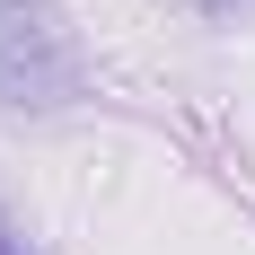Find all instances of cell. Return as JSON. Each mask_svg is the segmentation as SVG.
I'll list each match as a JSON object with an SVG mask.
<instances>
[{"mask_svg":"<svg viewBox=\"0 0 255 255\" xmlns=\"http://www.w3.org/2000/svg\"><path fill=\"white\" fill-rule=\"evenodd\" d=\"M79 35L62 0H0V106H71L79 97Z\"/></svg>","mask_w":255,"mask_h":255,"instance_id":"1","label":"cell"},{"mask_svg":"<svg viewBox=\"0 0 255 255\" xmlns=\"http://www.w3.org/2000/svg\"><path fill=\"white\" fill-rule=\"evenodd\" d=\"M0 255H26V247H18V238H9V220H0Z\"/></svg>","mask_w":255,"mask_h":255,"instance_id":"2","label":"cell"}]
</instances>
